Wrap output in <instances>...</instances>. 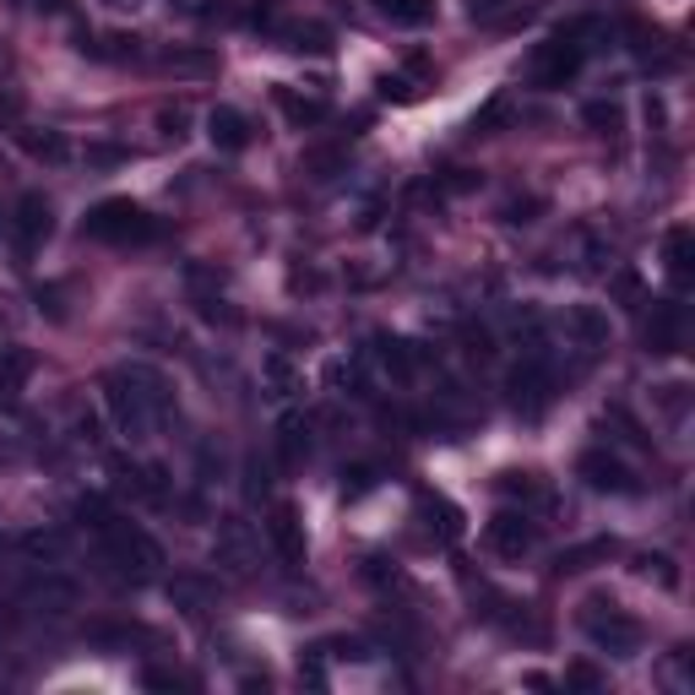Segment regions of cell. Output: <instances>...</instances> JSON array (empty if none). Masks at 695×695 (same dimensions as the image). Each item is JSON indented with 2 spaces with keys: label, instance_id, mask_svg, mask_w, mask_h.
<instances>
[{
  "label": "cell",
  "instance_id": "603a6c76",
  "mask_svg": "<svg viewBox=\"0 0 695 695\" xmlns=\"http://www.w3.org/2000/svg\"><path fill=\"white\" fill-rule=\"evenodd\" d=\"M17 141H22V152H33V158H44V164H61L65 158L61 130H17Z\"/></svg>",
  "mask_w": 695,
  "mask_h": 695
},
{
  "label": "cell",
  "instance_id": "d6986e66",
  "mask_svg": "<svg viewBox=\"0 0 695 695\" xmlns=\"http://www.w3.org/2000/svg\"><path fill=\"white\" fill-rule=\"evenodd\" d=\"M277 456H283L288 467H299V462L310 456V424H305L299 413H288V419L277 424Z\"/></svg>",
  "mask_w": 695,
  "mask_h": 695
},
{
  "label": "cell",
  "instance_id": "d590c367",
  "mask_svg": "<svg viewBox=\"0 0 695 695\" xmlns=\"http://www.w3.org/2000/svg\"><path fill=\"white\" fill-rule=\"evenodd\" d=\"M380 98H397V104H413V98H419V87H413L408 76H380Z\"/></svg>",
  "mask_w": 695,
  "mask_h": 695
},
{
  "label": "cell",
  "instance_id": "8992f818",
  "mask_svg": "<svg viewBox=\"0 0 695 695\" xmlns=\"http://www.w3.org/2000/svg\"><path fill=\"white\" fill-rule=\"evenodd\" d=\"M212 560L229 570V576H255V570H261V538H255V527L245 516H223V522H218Z\"/></svg>",
  "mask_w": 695,
  "mask_h": 695
},
{
  "label": "cell",
  "instance_id": "5bb4252c",
  "mask_svg": "<svg viewBox=\"0 0 695 695\" xmlns=\"http://www.w3.org/2000/svg\"><path fill=\"white\" fill-rule=\"evenodd\" d=\"M566 337L581 348V354H598V348H609V316H603L598 305H570Z\"/></svg>",
  "mask_w": 695,
  "mask_h": 695
},
{
  "label": "cell",
  "instance_id": "52a82bcc",
  "mask_svg": "<svg viewBox=\"0 0 695 695\" xmlns=\"http://www.w3.org/2000/svg\"><path fill=\"white\" fill-rule=\"evenodd\" d=\"M510 391V408L522 413V419H538L549 402H555V370H549V359L544 354H533V359H522L506 380Z\"/></svg>",
  "mask_w": 695,
  "mask_h": 695
},
{
  "label": "cell",
  "instance_id": "4fadbf2b",
  "mask_svg": "<svg viewBox=\"0 0 695 695\" xmlns=\"http://www.w3.org/2000/svg\"><path fill=\"white\" fill-rule=\"evenodd\" d=\"M266 533H272V544H277V555H283L288 566H305L310 544H305V522H299V510H294V506H272Z\"/></svg>",
  "mask_w": 695,
  "mask_h": 695
},
{
  "label": "cell",
  "instance_id": "9a60e30c",
  "mask_svg": "<svg viewBox=\"0 0 695 695\" xmlns=\"http://www.w3.org/2000/svg\"><path fill=\"white\" fill-rule=\"evenodd\" d=\"M207 136H212L218 152H245V147H251V120H245L240 109L218 104V109L207 115Z\"/></svg>",
  "mask_w": 695,
  "mask_h": 695
},
{
  "label": "cell",
  "instance_id": "b9f144b4",
  "mask_svg": "<svg viewBox=\"0 0 695 695\" xmlns=\"http://www.w3.org/2000/svg\"><path fill=\"white\" fill-rule=\"evenodd\" d=\"M87 158H93V164H120L126 152H120V147H87Z\"/></svg>",
  "mask_w": 695,
  "mask_h": 695
},
{
  "label": "cell",
  "instance_id": "6da1fadb",
  "mask_svg": "<svg viewBox=\"0 0 695 695\" xmlns=\"http://www.w3.org/2000/svg\"><path fill=\"white\" fill-rule=\"evenodd\" d=\"M104 408L126 441H147L158 424H175V391L152 365H115L104 376Z\"/></svg>",
  "mask_w": 695,
  "mask_h": 695
},
{
  "label": "cell",
  "instance_id": "277c9868",
  "mask_svg": "<svg viewBox=\"0 0 695 695\" xmlns=\"http://www.w3.org/2000/svg\"><path fill=\"white\" fill-rule=\"evenodd\" d=\"M98 538H104V549H109V560L120 570H136V576H152V570L164 566V549H158V538H147L136 522H120V516H104L98 522Z\"/></svg>",
  "mask_w": 695,
  "mask_h": 695
},
{
  "label": "cell",
  "instance_id": "cb8c5ba5",
  "mask_svg": "<svg viewBox=\"0 0 695 695\" xmlns=\"http://www.w3.org/2000/svg\"><path fill=\"white\" fill-rule=\"evenodd\" d=\"M581 120L598 130V136H620V130H625V115H620V104H603V98H598V104H587V109H581Z\"/></svg>",
  "mask_w": 695,
  "mask_h": 695
},
{
  "label": "cell",
  "instance_id": "83f0119b",
  "mask_svg": "<svg viewBox=\"0 0 695 695\" xmlns=\"http://www.w3.org/2000/svg\"><path fill=\"white\" fill-rule=\"evenodd\" d=\"M609 555H614V544H609V538H598V544H587V549H570V555H560V576H566V570H587L592 566V560H609Z\"/></svg>",
  "mask_w": 695,
  "mask_h": 695
},
{
  "label": "cell",
  "instance_id": "d6a6232c",
  "mask_svg": "<svg viewBox=\"0 0 695 695\" xmlns=\"http://www.w3.org/2000/svg\"><path fill=\"white\" fill-rule=\"evenodd\" d=\"M266 376H272V386H277L283 397H288V391H299V376L288 370V359H283V354H272V359H266Z\"/></svg>",
  "mask_w": 695,
  "mask_h": 695
},
{
  "label": "cell",
  "instance_id": "44dd1931",
  "mask_svg": "<svg viewBox=\"0 0 695 695\" xmlns=\"http://www.w3.org/2000/svg\"><path fill=\"white\" fill-rule=\"evenodd\" d=\"M635 576L641 581H657L663 592H674L680 587V566H674V555H635Z\"/></svg>",
  "mask_w": 695,
  "mask_h": 695
},
{
  "label": "cell",
  "instance_id": "f546056e",
  "mask_svg": "<svg viewBox=\"0 0 695 695\" xmlns=\"http://www.w3.org/2000/svg\"><path fill=\"white\" fill-rule=\"evenodd\" d=\"M424 506L441 516V538H462V510L451 506V501H441V495H424Z\"/></svg>",
  "mask_w": 695,
  "mask_h": 695
},
{
  "label": "cell",
  "instance_id": "1f68e13d",
  "mask_svg": "<svg viewBox=\"0 0 695 695\" xmlns=\"http://www.w3.org/2000/svg\"><path fill=\"white\" fill-rule=\"evenodd\" d=\"M506 115H510V104H506V98H489V104L478 109V120H473V130H478V136H495V126H501Z\"/></svg>",
  "mask_w": 695,
  "mask_h": 695
},
{
  "label": "cell",
  "instance_id": "484cf974",
  "mask_svg": "<svg viewBox=\"0 0 695 695\" xmlns=\"http://www.w3.org/2000/svg\"><path fill=\"white\" fill-rule=\"evenodd\" d=\"M310 180H331L337 169H343V147H316V152H305V164H299Z\"/></svg>",
  "mask_w": 695,
  "mask_h": 695
},
{
  "label": "cell",
  "instance_id": "30bf717a",
  "mask_svg": "<svg viewBox=\"0 0 695 695\" xmlns=\"http://www.w3.org/2000/svg\"><path fill=\"white\" fill-rule=\"evenodd\" d=\"M581 478H587V489H598V495H635L641 484H635V473L614 456V451H587L581 456V467H576Z\"/></svg>",
  "mask_w": 695,
  "mask_h": 695
},
{
  "label": "cell",
  "instance_id": "3957f363",
  "mask_svg": "<svg viewBox=\"0 0 695 695\" xmlns=\"http://www.w3.org/2000/svg\"><path fill=\"white\" fill-rule=\"evenodd\" d=\"M581 631L592 635V646H603V652H614V657H635L641 641H646L641 620L625 614L614 598H587V603H581Z\"/></svg>",
  "mask_w": 695,
  "mask_h": 695
},
{
  "label": "cell",
  "instance_id": "f6af8a7d",
  "mask_svg": "<svg viewBox=\"0 0 695 695\" xmlns=\"http://www.w3.org/2000/svg\"><path fill=\"white\" fill-rule=\"evenodd\" d=\"M0 234H6V212H0Z\"/></svg>",
  "mask_w": 695,
  "mask_h": 695
},
{
  "label": "cell",
  "instance_id": "ee69618b",
  "mask_svg": "<svg viewBox=\"0 0 695 695\" xmlns=\"http://www.w3.org/2000/svg\"><path fill=\"white\" fill-rule=\"evenodd\" d=\"M104 6H109V11H136L141 0H104Z\"/></svg>",
  "mask_w": 695,
  "mask_h": 695
},
{
  "label": "cell",
  "instance_id": "7bdbcfd3",
  "mask_svg": "<svg viewBox=\"0 0 695 695\" xmlns=\"http://www.w3.org/2000/svg\"><path fill=\"white\" fill-rule=\"evenodd\" d=\"M11 326H17V310H11V299H0V337H6Z\"/></svg>",
  "mask_w": 695,
  "mask_h": 695
},
{
  "label": "cell",
  "instance_id": "4316f807",
  "mask_svg": "<svg viewBox=\"0 0 695 695\" xmlns=\"http://www.w3.org/2000/svg\"><path fill=\"white\" fill-rule=\"evenodd\" d=\"M376 484H380V473L370 467V462H359V467H348V473H343V501H365Z\"/></svg>",
  "mask_w": 695,
  "mask_h": 695
},
{
  "label": "cell",
  "instance_id": "7402d4cb",
  "mask_svg": "<svg viewBox=\"0 0 695 695\" xmlns=\"http://www.w3.org/2000/svg\"><path fill=\"white\" fill-rule=\"evenodd\" d=\"M164 71H180V76H212L218 71V55H207V50H169V55H158Z\"/></svg>",
  "mask_w": 695,
  "mask_h": 695
},
{
  "label": "cell",
  "instance_id": "ffe728a7",
  "mask_svg": "<svg viewBox=\"0 0 695 695\" xmlns=\"http://www.w3.org/2000/svg\"><path fill=\"white\" fill-rule=\"evenodd\" d=\"M277 39H283L288 50H299V55H305V50H310V55H326V50H331V33H326L320 22H294V28H277Z\"/></svg>",
  "mask_w": 695,
  "mask_h": 695
},
{
  "label": "cell",
  "instance_id": "2e32d148",
  "mask_svg": "<svg viewBox=\"0 0 695 695\" xmlns=\"http://www.w3.org/2000/svg\"><path fill=\"white\" fill-rule=\"evenodd\" d=\"M391 28H430L435 22V0H370Z\"/></svg>",
  "mask_w": 695,
  "mask_h": 695
},
{
  "label": "cell",
  "instance_id": "f1b7e54d",
  "mask_svg": "<svg viewBox=\"0 0 695 695\" xmlns=\"http://www.w3.org/2000/svg\"><path fill=\"white\" fill-rule=\"evenodd\" d=\"M22 549H28V555H33V560H61V533H28V538H22Z\"/></svg>",
  "mask_w": 695,
  "mask_h": 695
},
{
  "label": "cell",
  "instance_id": "8fae6325",
  "mask_svg": "<svg viewBox=\"0 0 695 695\" xmlns=\"http://www.w3.org/2000/svg\"><path fill=\"white\" fill-rule=\"evenodd\" d=\"M646 348L652 354H680L685 348V305L680 299H657L646 316Z\"/></svg>",
  "mask_w": 695,
  "mask_h": 695
},
{
  "label": "cell",
  "instance_id": "e0dca14e",
  "mask_svg": "<svg viewBox=\"0 0 695 695\" xmlns=\"http://www.w3.org/2000/svg\"><path fill=\"white\" fill-rule=\"evenodd\" d=\"M272 98H277V109H283L294 126H320V120H326V98H305V93H294V87H272Z\"/></svg>",
  "mask_w": 695,
  "mask_h": 695
},
{
  "label": "cell",
  "instance_id": "8d00e7d4",
  "mask_svg": "<svg viewBox=\"0 0 695 695\" xmlns=\"http://www.w3.org/2000/svg\"><path fill=\"white\" fill-rule=\"evenodd\" d=\"M365 576H370L376 587H402V570H397V560H365Z\"/></svg>",
  "mask_w": 695,
  "mask_h": 695
},
{
  "label": "cell",
  "instance_id": "ac0fdd59",
  "mask_svg": "<svg viewBox=\"0 0 695 695\" xmlns=\"http://www.w3.org/2000/svg\"><path fill=\"white\" fill-rule=\"evenodd\" d=\"M28 376H33V354H28V348H17V343H0V397L22 391Z\"/></svg>",
  "mask_w": 695,
  "mask_h": 695
},
{
  "label": "cell",
  "instance_id": "836d02e7",
  "mask_svg": "<svg viewBox=\"0 0 695 695\" xmlns=\"http://www.w3.org/2000/svg\"><path fill=\"white\" fill-rule=\"evenodd\" d=\"M169 592L186 603V614H201V609H207V587H201V581H175Z\"/></svg>",
  "mask_w": 695,
  "mask_h": 695
},
{
  "label": "cell",
  "instance_id": "7a4b0ae2",
  "mask_svg": "<svg viewBox=\"0 0 695 695\" xmlns=\"http://www.w3.org/2000/svg\"><path fill=\"white\" fill-rule=\"evenodd\" d=\"M82 234H93V240H104V245H147V240H158V223H152L130 196H109V201H98V207L82 218Z\"/></svg>",
  "mask_w": 695,
  "mask_h": 695
},
{
  "label": "cell",
  "instance_id": "74e56055",
  "mask_svg": "<svg viewBox=\"0 0 695 695\" xmlns=\"http://www.w3.org/2000/svg\"><path fill=\"white\" fill-rule=\"evenodd\" d=\"M158 126H164V136H169V141H180V136H186V126H190V109H186V104L164 109V115H158Z\"/></svg>",
  "mask_w": 695,
  "mask_h": 695
},
{
  "label": "cell",
  "instance_id": "5b68a950",
  "mask_svg": "<svg viewBox=\"0 0 695 695\" xmlns=\"http://www.w3.org/2000/svg\"><path fill=\"white\" fill-rule=\"evenodd\" d=\"M581 61H587V44L570 33V28H560L549 44H538L533 50V65H527V76L538 82V87H566L570 76L581 71Z\"/></svg>",
  "mask_w": 695,
  "mask_h": 695
},
{
  "label": "cell",
  "instance_id": "f35d334b",
  "mask_svg": "<svg viewBox=\"0 0 695 695\" xmlns=\"http://www.w3.org/2000/svg\"><path fill=\"white\" fill-rule=\"evenodd\" d=\"M501 489H506V495H538L533 473H506V478H501Z\"/></svg>",
  "mask_w": 695,
  "mask_h": 695
},
{
  "label": "cell",
  "instance_id": "4dcf8cb0",
  "mask_svg": "<svg viewBox=\"0 0 695 695\" xmlns=\"http://www.w3.org/2000/svg\"><path fill=\"white\" fill-rule=\"evenodd\" d=\"M533 212H544V201H538V196H510L506 207H501V218H506V223H533Z\"/></svg>",
  "mask_w": 695,
  "mask_h": 695
},
{
  "label": "cell",
  "instance_id": "ab89813d",
  "mask_svg": "<svg viewBox=\"0 0 695 695\" xmlns=\"http://www.w3.org/2000/svg\"><path fill=\"white\" fill-rule=\"evenodd\" d=\"M141 680H147V691H175V685H186V680H180V674H169V668H147Z\"/></svg>",
  "mask_w": 695,
  "mask_h": 695
},
{
  "label": "cell",
  "instance_id": "9c48e42d",
  "mask_svg": "<svg viewBox=\"0 0 695 695\" xmlns=\"http://www.w3.org/2000/svg\"><path fill=\"white\" fill-rule=\"evenodd\" d=\"M484 544H489V555H501V560H522V555H533L538 527L527 522V510H495L489 527H484Z\"/></svg>",
  "mask_w": 695,
  "mask_h": 695
},
{
  "label": "cell",
  "instance_id": "ba28073f",
  "mask_svg": "<svg viewBox=\"0 0 695 695\" xmlns=\"http://www.w3.org/2000/svg\"><path fill=\"white\" fill-rule=\"evenodd\" d=\"M11 229H17V255H22V261H33V255L44 251V240L55 234V207H50L39 190H28V196L17 201Z\"/></svg>",
  "mask_w": 695,
  "mask_h": 695
},
{
  "label": "cell",
  "instance_id": "e575fe53",
  "mask_svg": "<svg viewBox=\"0 0 695 695\" xmlns=\"http://www.w3.org/2000/svg\"><path fill=\"white\" fill-rule=\"evenodd\" d=\"M566 685H576V691H603V674H598L592 663H570V668H566Z\"/></svg>",
  "mask_w": 695,
  "mask_h": 695
},
{
  "label": "cell",
  "instance_id": "7c38bea8",
  "mask_svg": "<svg viewBox=\"0 0 695 695\" xmlns=\"http://www.w3.org/2000/svg\"><path fill=\"white\" fill-rule=\"evenodd\" d=\"M663 272H668L674 294H685V288L695 283V234H691V223H674V229L663 234Z\"/></svg>",
  "mask_w": 695,
  "mask_h": 695
},
{
  "label": "cell",
  "instance_id": "60d3db41",
  "mask_svg": "<svg viewBox=\"0 0 695 695\" xmlns=\"http://www.w3.org/2000/svg\"><path fill=\"white\" fill-rule=\"evenodd\" d=\"M245 495H266V462H261V456H251V484H245Z\"/></svg>",
  "mask_w": 695,
  "mask_h": 695
},
{
  "label": "cell",
  "instance_id": "d4e9b609",
  "mask_svg": "<svg viewBox=\"0 0 695 695\" xmlns=\"http://www.w3.org/2000/svg\"><path fill=\"white\" fill-rule=\"evenodd\" d=\"M376 359L391 370V376L402 380L408 370H413V354H408V343H397V337H376Z\"/></svg>",
  "mask_w": 695,
  "mask_h": 695
}]
</instances>
